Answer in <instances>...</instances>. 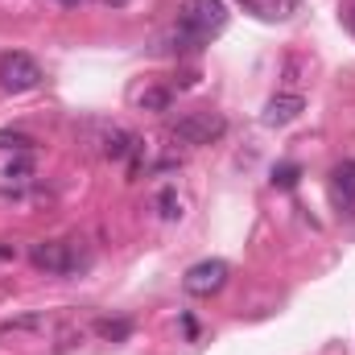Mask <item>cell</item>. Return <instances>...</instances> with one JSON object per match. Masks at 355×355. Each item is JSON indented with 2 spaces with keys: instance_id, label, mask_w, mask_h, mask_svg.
I'll return each mask as SVG.
<instances>
[{
  "instance_id": "1",
  "label": "cell",
  "mask_w": 355,
  "mask_h": 355,
  "mask_svg": "<svg viewBox=\"0 0 355 355\" xmlns=\"http://www.w3.org/2000/svg\"><path fill=\"white\" fill-rule=\"evenodd\" d=\"M223 25H227L223 0H182V8H178V29H186L198 42H211Z\"/></svg>"
},
{
  "instance_id": "2",
  "label": "cell",
  "mask_w": 355,
  "mask_h": 355,
  "mask_svg": "<svg viewBox=\"0 0 355 355\" xmlns=\"http://www.w3.org/2000/svg\"><path fill=\"white\" fill-rule=\"evenodd\" d=\"M227 277H232L227 261H198V265L186 268L182 289H186L190 297H215V293L227 285Z\"/></svg>"
},
{
  "instance_id": "3",
  "label": "cell",
  "mask_w": 355,
  "mask_h": 355,
  "mask_svg": "<svg viewBox=\"0 0 355 355\" xmlns=\"http://www.w3.org/2000/svg\"><path fill=\"white\" fill-rule=\"evenodd\" d=\"M223 116H215V112H190V116H182L174 124V141L178 145H211V141H219L223 137Z\"/></svg>"
},
{
  "instance_id": "4",
  "label": "cell",
  "mask_w": 355,
  "mask_h": 355,
  "mask_svg": "<svg viewBox=\"0 0 355 355\" xmlns=\"http://www.w3.org/2000/svg\"><path fill=\"white\" fill-rule=\"evenodd\" d=\"M37 83H42V67H37L29 54L12 50V54H4V58H0V87H4V91L21 95V91H33Z\"/></svg>"
},
{
  "instance_id": "5",
  "label": "cell",
  "mask_w": 355,
  "mask_h": 355,
  "mask_svg": "<svg viewBox=\"0 0 355 355\" xmlns=\"http://www.w3.org/2000/svg\"><path fill=\"white\" fill-rule=\"evenodd\" d=\"M29 261L33 268H42V272H71V268L79 265L75 261V252H71V244H62V240H42V244H33L29 248Z\"/></svg>"
},
{
  "instance_id": "6",
  "label": "cell",
  "mask_w": 355,
  "mask_h": 355,
  "mask_svg": "<svg viewBox=\"0 0 355 355\" xmlns=\"http://www.w3.org/2000/svg\"><path fill=\"white\" fill-rule=\"evenodd\" d=\"M302 112H306V99H302L297 91H281V95H272V99L265 103V124H268V128L293 124Z\"/></svg>"
},
{
  "instance_id": "7",
  "label": "cell",
  "mask_w": 355,
  "mask_h": 355,
  "mask_svg": "<svg viewBox=\"0 0 355 355\" xmlns=\"http://www.w3.org/2000/svg\"><path fill=\"white\" fill-rule=\"evenodd\" d=\"M132 153H141V137H137V132L112 128V132L103 137V157H107V162H124V157H132Z\"/></svg>"
},
{
  "instance_id": "8",
  "label": "cell",
  "mask_w": 355,
  "mask_h": 355,
  "mask_svg": "<svg viewBox=\"0 0 355 355\" xmlns=\"http://www.w3.org/2000/svg\"><path fill=\"white\" fill-rule=\"evenodd\" d=\"M331 186H335V194L352 207V198H355V162H339V166L331 170Z\"/></svg>"
},
{
  "instance_id": "9",
  "label": "cell",
  "mask_w": 355,
  "mask_h": 355,
  "mask_svg": "<svg viewBox=\"0 0 355 355\" xmlns=\"http://www.w3.org/2000/svg\"><path fill=\"white\" fill-rule=\"evenodd\" d=\"M95 331H99L103 339H112V343H124V339L132 335V322H128V318H99Z\"/></svg>"
},
{
  "instance_id": "10",
  "label": "cell",
  "mask_w": 355,
  "mask_h": 355,
  "mask_svg": "<svg viewBox=\"0 0 355 355\" xmlns=\"http://www.w3.org/2000/svg\"><path fill=\"white\" fill-rule=\"evenodd\" d=\"M153 207H157V215H162V219H170V223H174V219H182V198H178L174 186H166V190L153 198Z\"/></svg>"
},
{
  "instance_id": "11",
  "label": "cell",
  "mask_w": 355,
  "mask_h": 355,
  "mask_svg": "<svg viewBox=\"0 0 355 355\" xmlns=\"http://www.w3.org/2000/svg\"><path fill=\"white\" fill-rule=\"evenodd\" d=\"M137 107H141V112H166V107H170V91L166 87H145L137 95Z\"/></svg>"
},
{
  "instance_id": "12",
  "label": "cell",
  "mask_w": 355,
  "mask_h": 355,
  "mask_svg": "<svg viewBox=\"0 0 355 355\" xmlns=\"http://www.w3.org/2000/svg\"><path fill=\"white\" fill-rule=\"evenodd\" d=\"M0 149L29 153V149H33V137H29V132H0Z\"/></svg>"
},
{
  "instance_id": "13",
  "label": "cell",
  "mask_w": 355,
  "mask_h": 355,
  "mask_svg": "<svg viewBox=\"0 0 355 355\" xmlns=\"http://www.w3.org/2000/svg\"><path fill=\"white\" fill-rule=\"evenodd\" d=\"M297 178H302V170H297V166H277V170H272V186L293 190V186H297Z\"/></svg>"
},
{
  "instance_id": "14",
  "label": "cell",
  "mask_w": 355,
  "mask_h": 355,
  "mask_svg": "<svg viewBox=\"0 0 355 355\" xmlns=\"http://www.w3.org/2000/svg\"><path fill=\"white\" fill-rule=\"evenodd\" d=\"M42 322H46L42 314H25V318H8V322H4L0 331H4V335H8V331H37Z\"/></svg>"
},
{
  "instance_id": "15",
  "label": "cell",
  "mask_w": 355,
  "mask_h": 355,
  "mask_svg": "<svg viewBox=\"0 0 355 355\" xmlns=\"http://www.w3.org/2000/svg\"><path fill=\"white\" fill-rule=\"evenodd\" d=\"M29 174H33V157H29V153L12 157V162H8V170H4V178H17V182H21V178H29Z\"/></svg>"
},
{
  "instance_id": "16",
  "label": "cell",
  "mask_w": 355,
  "mask_h": 355,
  "mask_svg": "<svg viewBox=\"0 0 355 355\" xmlns=\"http://www.w3.org/2000/svg\"><path fill=\"white\" fill-rule=\"evenodd\" d=\"M0 261H12V244H0Z\"/></svg>"
},
{
  "instance_id": "17",
  "label": "cell",
  "mask_w": 355,
  "mask_h": 355,
  "mask_svg": "<svg viewBox=\"0 0 355 355\" xmlns=\"http://www.w3.org/2000/svg\"><path fill=\"white\" fill-rule=\"evenodd\" d=\"M58 4H67V8H75V4H83V0H58Z\"/></svg>"
},
{
  "instance_id": "18",
  "label": "cell",
  "mask_w": 355,
  "mask_h": 355,
  "mask_svg": "<svg viewBox=\"0 0 355 355\" xmlns=\"http://www.w3.org/2000/svg\"><path fill=\"white\" fill-rule=\"evenodd\" d=\"M347 21H352V29H355V4H352V12H347Z\"/></svg>"
},
{
  "instance_id": "19",
  "label": "cell",
  "mask_w": 355,
  "mask_h": 355,
  "mask_svg": "<svg viewBox=\"0 0 355 355\" xmlns=\"http://www.w3.org/2000/svg\"><path fill=\"white\" fill-rule=\"evenodd\" d=\"M103 4H128V0H103Z\"/></svg>"
}]
</instances>
